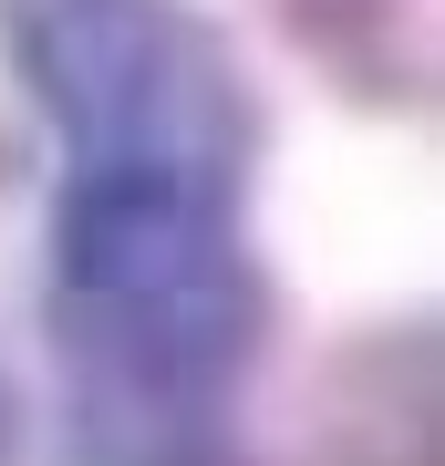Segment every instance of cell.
<instances>
[{"label": "cell", "mask_w": 445, "mask_h": 466, "mask_svg": "<svg viewBox=\"0 0 445 466\" xmlns=\"http://www.w3.org/2000/svg\"><path fill=\"white\" fill-rule=\"evenodd\" d=\"M52 332L94 383V425H187L269 342V269L238 198L135 167H73L52 198Z\"/></svg>", "instance_id": "6da1fadb"}, {"label": "cell", "mask_w": 445, "mask_h": 466, "mask_svg": "<svg viewBox=\"0 0 445 466\" xmlns=\"http://www.w3.org/2000/svg\"><path fill=\"white\" fill-rule=\"evenodd\" d=\"M11 435H21V415H11V383H0V466H11Z\"/></svg>", "instance_id": "277c9868"}, {"label": "cell", "mask_w": 445, "mask_h": 466, "mask_svg": "<svg viewBox=\"0 0 445 466\" xmlns=\"http://www.w3.org/2000/svg\"><path fill=\"white\" fill-rule=\"evenodd\" d=\"M0 52L73 167L187 177L217 198L259 167V94L187 0H0Z\"/></svg>", "instance_id": "7a4b0ae2"}, {"label": "cell", "mask_w": 445, "mask_h": 466, "mask_svg": "<svg viewBox=\"0 0 445 466\" xmlns=\"http://www.w3.org/2000/svg\"><path fill=\"white\" fill-rule=\"evenodd\" d=\"M104 466H248V456H228L187 415V425H104Z\"/></svg>", "instance_id": "3957f363"}]
</instances>
